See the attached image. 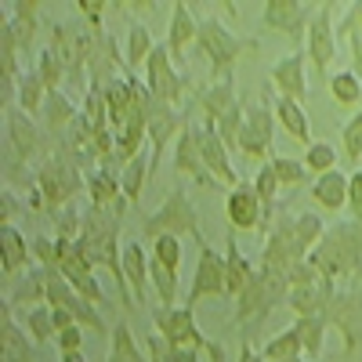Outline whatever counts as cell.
Here are the masks:
<instances>
[{
  "instance_id": "1",
  "label": "cell",
  "mask_w": 362,
  "mask_h": 362,
  "mask_svg": "<svg viewBox=\"0 0 362 362\" xmlns=\"http://www.w3.org/2000/svg\"><path fill=\"white\" fill-rule=\"evenodd\" d=\"M315 272L329 283H355L362 279V225L344 221V225H329L322 243L308 254Z\"/></svg>"
},
{
  "instance_id": "2",
  "label": "cell",
  "mask_w": 362,
  "mask_h": 362,
  "mask_svg": "<svg viewBox=\"0 0 362 362\" xmlns=\"http://www.w3.org/2000/svg\"><path fill=\"white\" fill-rule=\"evenodd\" d=\"M141 235L145 239H156L160 235H192L196 239V247L206 243V235H203V218H199V210L192 203V196L185 189H174L156 210H148V214H141Z\"/></svg>"
},
{
  "instance_id": "3",
  "label": "cell",
  "mask_w": 362,
  "mask_h": 362,
  "mask_svg": "<svg viewBox=\"0 0 362 362\" xmlns=\"http://www.w3.org/2000/svg\"><path fill=\"white\" fill-rule=\"evenodd\" d=\"M196 47L210 62V80H235V62L247 51H257L254 37H239L221 22V18H203Z\"/></svg>"
},
{
  "instance_id": "4",
  "label": "cell",
  "mask_w": 362,
  "mask_h": 362,
  "mask_svg": "<svg viewBox=\"0 0 362 362\" xmlns=\"http://www.w3.org/2000/svg\"><path fill=\"white\" fill-rule=\"evenodd\" d=\"M286 297H290V279L279 276V272H264L257 268V276L254 283L235 297V322L239 326H254L261 329V322L276 312L279 305H286Z\"/></svg>"
},
{
  "instance_id": "5",
  "label": "cell",
  "mask_w": 362,
  "mask_h": 362,
  "mask_svg": "<svg viewBox=\"0 0 362 362\" xmlns=\"http://www.w3.org/2000/svg\"><path fill=\"white\" fill-rule=\"evenodd\" d=\"M153 326H156V334L167 337L174 348L203 351L210 362H228L225 348H221L218 341H210L203 329H199V322H196V315H192L189 305H177V308H163V305H160V308L153 312Z\"/></svg>"
},
{
  "instance_id": "6",
  "label": "cell",
  "mask_w": 362,
  "mask_h": 362,
  "mask_svg": "<svg viewBox=\"0 0 362 362\" xmlns=\"http://www.w3.org/2000/svg\"><path fill=\"white\" fill-rule=\"evenodd\" d=\"M145 87L153 90L156 102H163L170 109H181V105H185V98L192 102V95H196L192 80L185 73H177V62L170 58L167 40L156 44V51L148 54V62H145Z\"/></svg>"
},
{
  "instance_id": "7",
  "label": "cell",
  "mask_w": 362,
  "mask_h": 362,
  "mask_svg": "<svg viewBox=\"0 0 362 362\" xmlns=\"http://www.w3.org/2000/svg\"><path fill=\"white\" fill-rule=\"evenodd\" d=\"M4 124H8V145L15 160L29 163V167H44L51 156H54V138L33 124V116H25L18 105L15 109H4Z\"/></svg>"
},
{
  "instance_id": "8",
  "label": "cell",
  "mask_w": 362,
  "mask_h": 362,
  "mask_svg": "<svg viewBox=\"0 0 362 362\" xmlns=\"http://www.w3.org/2000/svg\"><path fill=\"white\" fill-rule=\"evenodd\" d=\"M37 189L47 199V210L58 214V210L76 203L80 189H87V177H83V170L76 163H69L62 156H51L44 167H37Z\"/></svg>"
},
{
  "instance_id": "9",
  "label": "cell",
  "mask_w": 362,
  "mask_h": 362,
  "mask_svg": "<svg viewBox=\"0 0 362 362\" xmlns=\"http://www.w3.org/2000/svg\"><path fill=\"white\" fill-rule=\"evenodd\" d=\"M326 322L344 337V355H355L362 348V279L337 286L326 308Z\"/></svg>"
},
{
  "instance_id": "10",
  "label": "cell",
  "mask_w": 362,
  "mask_h": 362,
  "mask_svg": "<svg viewBox=\"0 0 362 362\" xmlns=\"http://www.w3.org/2000/svg\"><path fill=\"white\" fill-rule=\"evenodd\" d=\"M334 8L337 4H319L312 11V22H308V40H305V54L312 58V69L315 76L329 80V66H334V58H337V22H334Z\"/></svg>"
},
{
  "instance_id": "11",
  "label": "cell",
  "mask_w": 362,
  "mask_h": 362,
  "mask_svg": "<svg viewBox=\"0 0 362 362\" xmlns=\"http://www.w3.org/2000/svg\"><path fill=\"white\" fill-rule=\"evenodd\" d=\"M276 109H268V102H247V119L239 131V153L254 163L272 160V141H276Z\"/></svg>"
},
{
  "instance_id": "12",
  "label": "cell",
  "mask_w": 362,
  "mask_h": 362,
  "mask_svg": "<svg viewBox=\"0 0 362 362\" xmlns=\"http://www.w3.org/2000/svg\"><path fill=\"white\" fill-rule=\"evenodd\" d=\"M312 11L308 4H300V0H268L261 8V18L268 29H276L283 33L297 51H305V40H308V22H312Z\"/></svg>"
},
{
  "instance_id": "13",
  "label": "cell",
  "mask_w": 362,
  "mask_h": 362,
  "mask_svg": "<svg viewBox=\"0 0 362 362\" xmlns=\"http://www.w3.org/2000/svg\"><path fill=\"white\" fill-rule=\"evenodd\" d=\"M185 127H189V112L170 109V105H163V102L153 105V116H148V145H153V156H148V177L163 167L167 145H174Z\"/></svg>"
},
{
  "instance_id": "14",
  "label": "cell",
  "mask_w": 362,
  "mask_h": 362,
  "mask_svg": "<svg viewBox=\"0 0 362 362\" xmlns=\"http://www.w3.org/2000/svg\"><path fill=\"white\" fill-rule=\"evenodd\" d=\"M206 297H228V286H225V257L210 243L199 247L196 272H192V283H189V293H185V305L196 308L199 300H206Z\"/></svg>"
},
{
  "instance_id": "15",
  "label": "cell",
  "mask_w": 362,
  "mask_h": 362,
  "mask_svg": "<svg viewBox=\"0 0 362 362\" xmlns=\"http://www.w3.org/2000/svg\"><path fill=\"white\" fill-rule=\"evenodd\" d=\"M225 218L232 232H264V203L254 192V181H239L225 196Z\"/></svg>"
},
{
  "instance_id": "16",
  "label": "cell",
  "mask_w": 362,
  "mask_h": 362,
  "mask_svg": "<svg viewBox=\"0 0 362 362\" xmlns=\"http://www.w3.org/2000/svg\"><path fill=\"white\" fill-rule=\"evenodd\" d=\"M174 170L181 177L196 181L199 189H214L218 185V181L210 177L206 163H203V153H199V124H192V119H189V127L181 131V138L174 141Z\"/></svg>"
},
{
  "instance_id": "17",
  "label": "cell",
  "mask_w": 362,
  "mask_h": 362,
  "mask_svg": "<svg viewBox=\"0 0 362 362\" xmlns=\"http://www.w3.org/2000/svg\"><path fill=\"white\" fill-rule=\"evenodd\" d=\"M305 66H308V54H305V51H293V54L279 58V62L272 66L268 80H272V87L279 90V98H293V102L305 105V98H308V76H305Z\"/></svg>"
},
{
  "instance_id": "18",
  "label": "cell",
  "mask_w": 362,
  "mask_h": 362,
  "mask_svg": "<svg viewBox=\"0 0 362 362\" xmlns=\"http://www.w3.org/2000/svg\"><path fill=\"white\" fill-rule=\"evenodd\" d=\"M199 25H203V18L185 4V0H174L170 4V22H167V47H170L174 62H181L185 51L199 40Z\"/></svg>"
},
{
  "instance_id": "19",
  "label": "cell",
  "mask_w": 362,
  "mask_h": 362,
  "mask_svg": "<svg viewBox=\"0 0 362 362\" xmlns=\"http://www.w3.org/2000/svg\"><path fill=\"white\" fill-rule=\"evenodd\" d=\"M199 153H203V163H206L210 177H214L218 185H228V189L239 185V174H235V167L228 160V148L218 138L214 124H199Z\"/></svg>"
},
{
  "instance_id": "20",
  "label": "cell",
  "mask_w": 362,
  "mask_h": 362,
  "mask_svg": "<svg viewBox=\"0 0 362 362\" xmlns=\"http://www.w3.org/2000/svg\"><path fill=\"white\" fill-rule=\"evenodd\" d=\"M87 196H90V206L98 210H116L119 218H124V210L131 206L124 199V185H119V170L112 167H98L87 174Z\"/></svg>"
},
{
  "instance_id": "21",
  "label": "cell",
  "mask_w": 362,
  "mask_h": 362,
  "mask_svg": "<svg viewBox=\"0 0 362 362\" xmlns=\"http://www.w3.org/2000/svg\"><path fill=\"white\" fill-rule=\"evenodd\" d=\"M235 80H210L203 87H196L192 105L203 112V124H218V119L235 105Z\"/></svg>"
},
{
  "instance_id": "22",
  "label": "cell",
  "mask_w": 362,
  "mask_h": 362,
  "mask_svg": "<svg viewBox=\"0 0 362 362\" xmlns=\"http://www.w3.org/2000/svg\"><path fill=\"white\" fill-rule=\"evenodd\" d=\"M334 293H337V283L319 279V283H308V286H290L286 305L297 312V319H305V315H326Z\"/></svg>"
},
{
  "instance_id": "23",
  "label": "cell",
  "mask_w": 362,
  "mask_h": 362,
  "mask_svg": "<svg viewBox=\"0 0 362 362\" xmlns=\"http://www.w3.org/2000/svg\"><path fill=\"white\" fill-rule=\"evenodd\" d=\"M148 264H153V254H145L141 239H131L124 243V279L127 290L134 297V305H145V293H148Z\"/></svg>"
},
{
  "instance_id": "24",
  "label": "cell",
  "mask_w": 362,
  "mask_h": 362,
  "mask_svg": "<svg viewBox=\"0 0 362 362\" xmlns=\"http://www.w3.org/2000/svg\"><path fill=\"white\" fill-rule=\"evenodd\" d=\"M0 247H4V279L8 283L33 268V239H25L15 225L0 228Z\"/></svg>"
},
{
  "instance_id": "25",
  "label": "cell",
  "mask_w": 362,
  "mask_h": 362,
  "mask_svg": "<svg viewBox=\"0 0 362 362\" xmlns=\"http://www.w3.org/2000/svg\"><path fill=\"white\" fill-rule=\"evenodd\" d=\"M15 25V37L22 44V54L33 51L37 44V33H40V25H44V4L40 0H11V18Z\"/></svg>"
},
{
  "instance_id": "26",
  "label": "cell",
  "mask_w": 362,
  "mask_h": 362,
  "mask_svg": "<svg viewBox=\"0 0 362 362\" xmlns=\"http://www.w3.org/2000/svg\"><path fill=\"white\" fill-rule=\"evenodd\" d=\"M0 351L4 358L0 362H37L33 355V337H25L18 322H15V312L4 305V315H0Z\"/></svg>"
},
{
  "instance_id": "27",
  "label": "cell",
  "mask_w": 362,
  "mask_h": 362,
  "mask_svg": "<svg viewBox=\"0 0 362 362\" xmlns=\"http://www.w3.org/2000/svg\"><path fill=\"white\" fill-rule=\"evenodd\" d=\"M44 305H47V272L37 264V268H29L25 276H22V283L11 290L8 308H11V312H15V308L33 312V308H44Z\"/></svg>"
},
{
  "instance_id": "28",
  "label": "cell",
  "mask_w": 362,
  "mask_h": 362,
  "mask_svg": "<svg viewBox=\"0 0 362 362\" xmlns=\"http://www.w3.org/2000/svg\"><path fill=\"white\" fill-rule=\"evenodd\" d=\"M257 276V268L247 261V254L239 250L235 243V232H228V250H225V286H228V297L235 300L239 293H243Z\"/></svg>"
},
{
  "instance_id": "29",
  "label": "cell",
  "mask_w": 362,
  "mask_h": 362,
  "mask_svg": "<svg viewBox=\"0 0 362 362\" xmlns=\"http://www.w3.org/2000/svg\"><path fill=\"white\" fill-rule=\"evenodd\" d=\"M40 116H44V131H47L51 138H62V134L76 124L80 109H76V102L66 95V90H54V95H47Z\"/></svg>"
},
{
  "instance_id": "30",
  "label": "cell",
  "mask_w": 362,
  "mask_h": 362,
  "mask_svg": "<svg viewBox=\"0 0 362 362\" xmlns=\"http://www.w3.org/2000/svg\"><path fill=\"white\" fill-rule=\"evenodd\" d=\"M276 119L283 124V131L293 138V141H300V145H312V124H308V109L300 105V102H293V98H276Z\"/></svg>"
},
{
  "instance_id": "31",
  "label": "cell",
  "mask_w": 362,
  "mask_h": 362,
  "mask_svg": "<svg viewBox=\"0 0 362 362\" xmlns=\"http://www.w3.org/2000/svg\"><path fill=\"white\" fill-rule=\"evenodd\" d=\"M312 199L322 210H344L348 206V174L341 170H329L322 177L312 181Z\"/></svg>"
},
{
  "instance_id": "32",
  "label": "cell",
  "mask_w": 362,
  "mask_h": 362,
  "mask_svg": "<svg viewBox=\"0 0 362 362\" xmlns=\"http://www.w3.org/2000/svg\"><path fill=\"white\" fill-rule=\"evenodd\" d=\"M156 51V40H153V29H148L145 22H138V18H131V25H127V40H124V58H127V69L134 73L138 66L145 69V62H148V54Z\"/></svg>"
},
{
  "instance_id": "33",
  "label": "cell",
  "mask_w": 362,
  "mask_h": 362,
  "mask_svg": "<svg viewBox=\"0 0 362 362\" xmlns=\"http://www.w3.org/2000/svg\"><path fill=\"white\" fill-rule=\"evenodd\" d=\"M102 95H105V105H109V127L119 131V127L127 124L131 109H134V95H131L127 76H119V80L105 83V87H102Z\"/></svg>"
},
{
  "instance_id": "34",
  "label": "cell",
  "mask_w": 362,
  "mask_h": 362,
  "mask_svg": "<svg viewBox=\"0 0 362 362\" xmlns=\"http://www.w3.org/2000/svg\"><path fill=\"white\" fill-rule=\"evenodd\" d=\"M297 329V337H300V348H305V358L308 362H319L322 358V348H326V315H305V319H297L293 322Z\"/></svg>"
},
{
  "instance_id": "35",
  "label": "cell",
  "mask_w": 362,
  "mask_h": 362,
  "mask_svg": "<svg viewBox=\"0 0 362 362\" xmlns=\"http://www.w3.org/2000/svg\"><path fill=\"white\" fill-rule=\"evenodd\" d=\"M33 73L44 80V87H47V95H54V90H62V83L69 80V69H66V62L58 58L51 47H44V51H37V62H33Z\"/></svg>"
},
{
  "instance_id": "36",
  "label": "cell",
  "mask_w": 362,
  "mask_h": 362,
  "mask_svg": "<svg viewBox=\"0 0 362 362\" xmlns=\"http://www.w3.org/2000/svg\"><path fill=\"white\" fill-rule=\"evenodd\" d=\"M105 362H148V355L138 348V341H134L127 322L112 326V344H109V358Z\"/></svg>"
},
{
  "instance_id": "37",
  "label": "cell",
  "mask_w": 362,
  "mask_h": 362,
  "mask_svg": "<svg viewBox=\"0 0 362 362\" xmlns=\"http://www.w3.org/2000/svg\"><path fill=\"white\" fill-rule=\"evenodd\" d=\"M326 87H329V95H334L337 105H362V80H358L355 69L334 73V76L326 80Z\"/></svg>"
},
{
  "instance_id": "38",
  "label": "cell",
  "mask_w": 362,
  "mask_h": 362,
  "mask_svg": "<svg viewBox=\"0 0 362 362\" xmlns=\"http://www.w3.org/2000/svg\"><path fill=\"white\" fill-rule=\"evenodd\" d=\"M261 358H264V362H290V358H305V348H300L297 329L290 326V329H283V334H276V337H272V341L264 344Z\"/></svg>"
},
{
  "instance_id": "39",
  "label": "cell",
  "mask_w": 362,
  "mask_h": 362,
  "mask_svg": "<svg viewBox=\"0 0 362 362\" xmlns=\"http://www.w3.org/2000/svg\"><path fill=\"white\" fill-rule=\"evenodd\" d=\"M148 286L156 290V297H160V305H163V308H177L181 283H177V276H174V272H167L160 261H153V264H148Z\"/></svg>"
},
{
  "instance_id": "40",
  "label": "cell",
  "mask_w": 362,
  "mask_h": 362,
  "mask_svg": "<svg viewBox=\"0 0 362 362\" xmlns=\"http://www.w3.org/2000/svg\"><path fill=\"white\" fill-rule=\"evenodd\" d=\"M44 102H47V87L37 73H25L18 80V109L25 116H40L44 112Z\"/></svg>"
},
{
  "instance_id": "41",
  "label": "cell",
  "mask_w": 362,
  "mask_h": 362,
  "mask_svg": "<svg viewBox=\"0 0 362 362\" xmlns=\"http://www.w3.org/2000/svg\"><path fill=\"white\" fill-rule=\"evenodd\" d=\"M293 232H297V243L300 250H315L322 243V235H326V221L319 214H312V210H305V214H293Z\"/></svg>"
},
{
  "instance_id": "42",
  "label": "cell",
  "mask_w": 362,
  "mask_h": 362,
  "mask_svg": "<svg viewBox=\"0 0 362 362\" xmlns=\"http://www.w3.org/2000/svg\"><path fill=\"white\" fill-rule=\"evenodd\" d=\"M300 163L308 167V174L322 177V174H329V170H337V148L329 145V141H312V145L305 148V156H300Z\"/></svg>"
},
{
  "instance_id": "43",
  "label": "cell",
  "mask_w": 362,
  "mask_h": 362,
  "mask_svg": "<svg viewBox=\"0 0 362 362\" xmlns=\"http://www.w3.org/2000/svg\"><path fill=\"white\" fill-rule=\"evenodd\" d=\"M268 167H272V174H276L279 189H297V185L308 181V167L300 160H293V156H272Z\"/></svg>"
},
{
  "instance_id": "44",
  "label": "cell",
  "mask_w": 362,
  "mask_h": 362,
  "mask_svg": "<svg viewBox=\"0 0 362 362\" xmlns=\"http://www.w3.org/2000/svg\"><path fill=\"white\" fill-rule=\"evenodd\" d=\"M337 40H344L351 47L355 73H362V22H358V4H351L348 15H344V22L337 25Z\"/></svg>"
},
{
  "instance_id": "45",
  "label": "cell",
  "mask_w": 362,
  "mask_h": 362,
  "mask_svg": "<svg viewBox=\"0 0 362 362\" xmlns=\"http://www.w3.org/2000/svg\"><path fill=\"white\" fill-rule=\"evenodd\" d=\"M145 181H148V163L138 156L134 163H127L124 170H119V185H124V199L131 206L141 203V189H145Z\"/></svg>"
},
{
  "instance_id": "46",
  "label": "cell",
  "mask_w": 362,
  "mask_h": 362,
  "mask_svg": "<svg viewBox=\"0 0 362 362\" xmlns=\"http://www.w3.org/2000/svg\"><path fill=\"white\" fill-rule=\"evenodd\" d=\"M243 119H247V102H235L218 124H214V131H218V138L225 141V148H235L239 145V131H243Z\"/></svg>"
},
{
  "instance_id": "47",
  "label": "cell",
  "mask_w": 362,
  "mask_h": 362,
  "mask_svg": "<svg viewBox=\"0 0 362 362\" xmlns=\"http://www.w3.org/2000/svg\"><path fill=\"white\" fill-rule=\"evenodd\" d=\"M25 329H29V337H33V344H51L58 341V329H54V319H51V308H33L25 315Z\"/></svg>"
},
{
  "instance_id": "48",
  "label": "cell",
  "mask_w": 362,
  "mask_h": 362,
  "mask_svg": "<svg viewBox=\"0 0 362 362\" xmlns=\"http://www.w3.org/2000/svg\"><path fill=\"white\" fill-rule=\"evenodd\" d=\"M153 261H160L167 272L181 276V239L177 235H160L153 243Z\"/></svg>"
},
{
  "instance_id": "49",
  "label": "cell",
  "mask_w": 362,
  "mask_h": 362,
  "mask_svg": "<svg viewBox=\"0 0 362 362\" xmlns=\"http://www.w3.org/2000/svg\"><path fill=\"white\" fill-rule=\"evenodd\" d=\"M341 145H344V156H348L351 163L362 160V109L341 127Z\"/></svg>"
},
{
  "instance_id": "50",
  "label": "cell",
  "mask_w": 362,
  "mask_h": 362,
  "mask_svg": "<svg viewBox=\"0 0 362 362\" xmlns=\"http://www.w3.org/2000/svg\"><path fill=\"white\" fill-rule=\"evenodd\" d=\"M76 11L87 18V33H105V15L112 11V4H105V0H80Z\"/></svg>"
},
{
  "instance_id": "51",
  "label": "cell",
  "mask_w": 362,
  "mask_h": 362,
  "mask_svg": "<svg viewBox=\"0 0 362 362\" xmlns=\"http://www.w3.org/2000/svg\"><path fill=\"white\" fill-rule=\"evenodd\" d=\"M33 261L40 264V268H54L58 272V239H51V235H33Z\"/></svg>"
},
{
  "instance_id": "52",
  "label": "cell",
  "mask_w": 362,
  "mask_h": 362,
  "mask_svg": "<svg viewBox=\"0 0 362 362\" xmlns=\"http://www.w3.org/2000/svg\"><path fill=\"white\" fill-rule=\"evenodd\" d=\"M15 218H22V196L4 189V192H0V228H11Z\"/></svg>"
},
{
  "instance_id": "53",
  "label": "cell",
  "mask_w": 362,
  "mask_h": 362,
  "mask_svg": "<svg viewBox=\"0 0 362 362\" xmlns=\"http://www.w3.org/2000/svg\"><path fill=\"white\" fill-rule=\"evenodd\" d=\"M348 210H351V221L362 225V167L348 177Z\"/></svg>"
},
{
  "instance_id": "54",
  "label": "cell",
  "mask_w": 362,
  "mask_h": 362,
  "mask_svg": "<svg viewBox=\"0 0 362 362\" xmlns=\"http://www.w3.org/2000/svg\"><path fill=\"white\" fill-rule=\"evenodd\" d=\"M58 351H83V326H69V329H62V334H58Z\"/></svg>"
},
{
  "instance_id": "55",
  "label": "cell",
  "mask_w": 362,
  "mask_h": 362,
  "mask_svg": "<svg viewBox=\"0 0 362 362\" xmlns=\"http://www.w3.org/2000/svg\"><path fill=\"white\" fill-rule=\"evenodd\" d=\"M51 319H54L58 334H62V329H69V326H80V322L73 319V312H66V308H51Z\"/></svg>"
},
{
  "instance_id": "56",
  "label": "cell",
  "mask_w": 362,
  "mask_h": 362,
  "mask_svg": "<svg viewBox=\"0 0 362 362\" xmlns=\"http://www.w3.org/2000/svg\"><path fill=\"white\" fill-rule=\"evenodd\" d=\"M239 362H264V358H261V351H254L250 337H243V341H239Z\"/></svg>"
},
{
  "instance_id": "57",
  "label": "cell",
  "mask_w": 362,
  "mask_h": 362,
  "mask_svg": "<svg viewBox=\"0 0 362 362\" xmlns=\"http://www.w3.org/2000/svg\"><path fill=\"white\" fill-rule=\"evenodd\" d=\"M62 362H87V355H83V351H66Z\"/></svg>"
},
{
  "instance_id": "58",
  "label": "cell",
  "mask_w": 362,
  "mask_h": 362,
  "mask_svg": "<svg viewBox=\"0 0 362 362\" xmlns=\"http://www.w3.org/2000/svg\"><path fill=\"white\" fill-rule=\"evenodd\" d=\"M290 362H308V358H290Z\"/></svg>"
},
{
  "instance_id": "59",
  "label": "cell",
  "mask_w": 362,
  "mask_h": 362,
  "mask_svg": "<svg viewBox=\"0 0 362 362\" xmlns=\"http://www.w3.org/2000/svg\"><path fill=\"white\" fill-rule=\"evenodd\" d=\"M358 22H362V4H358Z\"/></svg>"
}]
</instances>
